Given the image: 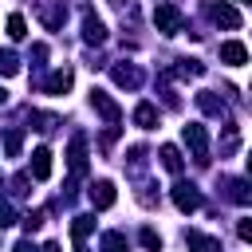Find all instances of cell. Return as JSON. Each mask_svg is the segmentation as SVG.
<instances>
[{"label": "cell", "instance_id": "cell-1", "mask_svg": "<svg viewBox=\"0 0 252 252\" xmlns=\"http://www.w3.org/2000/svg\"><path fill=\"white\" fill-rule=\"evenodd\" d=\"M154 24H158L161 35H177V32L185 28V16H181L173 4H158V8H154Z\"/></svg>", "mask_w": 252, "mask_h": 252}, {"label": "cell", "instance_id": "cell-2", "mask_svg": "<svg viewBox=\"0 0 252 252\" xmlns=\"http://www.w3.org/2000/svg\"><path fill=\"white\" fill-rule=\"evenodd\" d=\"M181 138H185V146L193 150V158L205 165V161H209V134H205V126H201V122H189V126L181 130Z\"/></svg>", "mask_w": 252, "mask_h": 252}, {"label": "cell", "instance_id": "cell-3", "mask_svg": "<svg viewBox=\"0 0 252 252\" xmlns=\"http://www.w3.org/2000/svg\"><path fill=\"white\" fill-rule=\"evenodd\" d=\"M173 205H177L181 213H197V209H201V193H197V185L177 181V185H173Z\"/></svg>", "mask_w": 252, "mask_h": 252}, {"label": "cell", "instance_id": "cell-4", "mask_svg": "<svg viewBox=\"0 0 252 252\" xmlns=\"http://www.w3.org/2000/svg\"><path fill=\"white\" fill-rule=\"evenodd\" d=\"M35 8H39V20H43V28H59V24L67 20V4H63V0H39Z\"/></svg>", "mask_w": 252, "mask_h": 252}, {"label": "cell", "instance_id": "cell-5", "mask_svg": "<svg viewBox=\"0 0 252 252\" xmlns=\"http://www.w3.org/2000/svg\"><path fill=\"white\" fill-rule=\"evenodd\" d=\"M91 106H94V110H98V114H102L106 122H118V118H122L118 102H114V98H110L106 91H91Z\"/></svg>", "mask_w": 252, "mask_h": 252}, {"label": "cell", "instance_id": "cell-6", "mask_svg": "<svg viewBox=\"0 0 252 252\" xmlns=\"http://www.w3.org/2000/svg\"><path fill=\"white\" fill-rule=\"evenodd\" d=\"M83 39L87 43H106V28H102V20L94 16V12H83Z\"/></svg>", "mask_w": 252, "mask_h": 252}, {"label": "cell", "instance_id": "cell-7", "mask_svg": "<svg viewBox=\"0 0 252 252\" xmlns=\"http://www.w3.org/2000/svg\"><path fill=\"white\" fill-rule=\"evenodd\" d=\"M110 79H114L118 87H138V83H142V71H138L134 63H114V67H110Z\"/></svg>", "mask_w": 252, "mask_h": 252}, {"label": "cell", "instance_id": "cell-8", "mask_svg": "<svg viewBox=\"0 0 252 252\" xmlns=\"http://www.w3.org/2000/svg\"><path fill=\"white\" fill-rule=\"evenodd\" d=\"M185 244H189V252H220V240H217V236H205V232H197V228L185 232Z\"/></svg>", "mask_w": 252, "mask_h": 252}, {"label": "cell", "instance_id": "cell-9", "mask_svg": "<svg viewBox=\"0 0 252 252\" xmlns=\"http://www.w3.org/2000/svg\"><path fill=\"white\" fill-rule=\"evenodd\" d=\"M209 16H213L220 28H240V24H244V20H240V12H236L232 4H213V8H209Z\"/></svg>", "mask_w": 252, "mask_h": 252}, {"label": "cell", "instance_id": "cell-10", "mask_svg": "<svg viewBox=\"0 0 252 252\" xmlns=\"http://www.w3.org/2000/svg\"><path fill=\"white\" fill-rule=\"evenodd\" d=\"M32 177H35V181H47V177H51V150L39 146V150L32 154Z\"/></svg>", "mask_w": 252, "mask_h": 252}, {"label": "cell", "instance_id": "cell-11", "mask_svg": "<svg viewBox=\"0 0 252 252\" xmlns=\"http://www.w3.org/2000/svg\"><path fill=\"white\" fill-rule=\"evenodd\" d=\"M91 205L94 209H110L114 205V185L110 181H94L91 185Z\"/></svg>", "mask_w": 252, "mask_h": 252}, {"label": "cell", "instance_id": "cell-12", "mask_svg": "<svg viewBox=\"0 0 252 252\" xmlns=\"http://www.w3.org/2000/svg\"><path fill=\"white\" fill-rule=\"evenodd\" d=\"M220 59L232 63V67H240V63L248 59V47H244L240 39H228V43H220Z\"/></svg>", "mask_w": 252, "mask_h": 252}, {"label": "cell", "instance_id": "cell-13", "mask_svg": "<svg viewBox=\"0 0 252 252\" xmlns=\"http://www.w3.org/2000/svg\"><path fill=\"white\" fill-rule=\"evenodd\" d=\"M67 158H71V173H83V169H87V142H83V138H71Z\"/></svg>", "mask_w": 252, "mask_h": 252}, {"label": "cell", "instance_id": "cell-14", "mask_svg": "<svg viewBox=\"0 0 252 252\" xmlns=\"http://www.w3.org/2000/svg\"><path fill=\"white\" fill-rule=\"evenodd\" d=\"M197 106H201L205 114H213V118H220V114H224V98H217L213 91H201V94H197Z\"/></svg>", "mask_w": 252, "mask_h": 252}, {"label": "cell", "instance_id": "cell-15", "mask_svg": "<svg viewBox=\"0 0 252 252\" xmlns=\"http://www.w3.org/2000/svg\"><path fill=\"white\" fill-rule=\"evenodd\" d=\"M134 122H138L142 130H154V126H158V106H154V102H142V106L134 110Z\"/></svg>", "mask_w": 252, "mask_h": 252}, {"label": "cell", "instance_id": "cell-16", "mask_svg": "<svg viewBox=\"0 0 252 252\" xmlns=\"http://www.w3.org/2000/svg\"><path fill=\"white\" fill-rule=\"evenodd\" d=\"M67 87H71V71H67V67L51 71V79H47V91H51V94H63Z\"/></svg>", "mask_w": 252, "mask_h": 252}, {"label": "cell", "instance_id": "cell-17", "mask_svg": "<svg viewBox=\"0 0 252 252\" xmlns=\"http://www.w3.org/2000/svg\"><path fill=\"white\" fill-rule=\"evenodd\" d=\"M161 165L169 169V173H181V154H177V146H161Z\"/></svg>", "mask_w": 252, "mask_h": 252}, {"label": "cell", "instance_id": "cell-18", "mask_svg": "<svg viewBox=\"0 0 252 252\" xmlns=\"http://www.w3.org/2000/svg\"><path fill=\"white\" fill-rule=\"evenodd\" d=\"M130 244H126V236L122 232H106L102 236V252H126Z\"/></svg>", "mask_w": 252, "mask_h": 252}, {"label": "cell", "instance_id": "cell-19", "mask_svg": "<svg viewBox=\"0 0 252 252\" xmlns=\"http://www.w3.org/2000/svg\"><path fill=\"white\" fill-rule=\"evenodd\" d=\"M8 35H12V39H24V35H28V24H24V16H20V12H12V16H8Z\"/></svg>", "mask_w": 252, "mask_h": 252}, {"label": "cell", "instance_id": "cell-20", "mask_svg": "<svg viewBox=\"0 0 252 252\" xmlns=\"http://www.w3.org/2000/svg\"><path fill=\"white\" fill-rule=\"evenodd\" d=\"M91 228H94V217H87V213H83V217H75V220H71V232H75V240H83V236H87V232H91Z\"/></svg>", "mask_w": 252, "mask_h": 252}, {"label": "cell", "instance_id": "cell-21", "mask_svg": "<svg viewBox=\"0 0 252 252\" xmlns=\"http://www.w3.org/2000/svg\"><path fill=\"white\" fill-rule=\"evenodd\" d=\"M20 146H24V134H20V130H8V134H4V150L16 158V154H20Z\"/></svg>", "mask_w": 252, "mask_h": 252}, {"label": "cell", "instance_id": "cell-22", "mask_svg": "<svg viewBox=\"0 0 252 252\" xmlns=\"http://www.w3.org/2000/svg\"><path fill=\"white\" fill-rule=\"evenodd\" d=\"M228 197H232L236 205H248V185H244V181H228Z\"/></svg>", "mask_w": 252, "mask_h": 252}, {"label": "cell", "instance_id": "cell-23", "mask_svg": "<svg viewBox=\"0 0 252 252\" xmlns=\"http://www.w3.org/2000/svg\"><path fill=\"white\" fill-rule=\"evenodd\" d=\"M20 71V59L12 51H0V75H16Z\"/></svg>", "mask_w": 252, "mask_h": 252}, {"label": "cell", "instance_id": "cell-24", "mask_svg": "<svg viewBox=\"0 0 252 252\" xmlns=\"http://www.w3.org/2000/svg\"><path fill=\"white\" fill-rule=\"evenodd\" d=\"M142 244H146L150 252H161V236H158L154 228H142Z\"/></svg>", "mask_w": 252, "mask_h": 252}, {"label": "cell", "instance_id": "cell-25", "mask_svg": "<svg viewBox=\"0 0 252 252\" xmlns=\"http://www.w3.org/2000/svg\"><path fill=\"white\" fill-rule=\"evenodd\" d=\"M43 217H47L43 209H35V213H28V217H24V228H28V232H35V228L43 224Z\"/></svg>", "mask_w": 252, "mask_h": 252}, {"label": "cell", "instance_id": "cell-26", "mask_svg": "<svg viewBox=\"0 0 252 252\" xmlns=\"http://www.w3.org/2000/svg\"><path fill=\"white\" fill-rule=\"evenodd\" d=\"M12 220H16V209H12L8 201H0V228H8Z\"/></svg>", "mask_w": 252, "mask_h": 252}, {"label": "cell", "instance_id": "cell-27", "mask_svg": "<svg viewBox=\"0 0 252 252\" xmlns=\"http://www.w3.org/2000/svg\"><path fill=\"white\" fill-rule=\"evenodd\" d=\"M236 232H240V240H252V220H248V217H244V220H240V224H236Z\"/></svg>", "mask_w": 252, "mask_h": 252}, {"label": "cell", "instance_id": "cell-28", "mask_svg": "<svg viewBox=\"0 0 252 252\" xmlns=\"http://www.w3.org/2000/svg\"><path fill=\"white\" fill-rule=\"evenodd\" d=\"M12 252H35V248H32V240H20V244H16Z\"/></svg>", "mask_w": 252, "mask_h": 252}, {"label": "cell", "instance_id": "cell-29", "mask_svg": "<svg viewBox=\"0 0 252 252\" xmlns=\"http://www.w3.org/2000/svg\"><path fill=\"white\" fill-rule=\"evenodd\" d=\"M43 252H59V244H47V248H43Z\"/></svg>", "mask_w": 252, "mask_h": 252}, {"label": "cell", "instance_id": "cell-30", "mask_svg": "<svg viewBox=\"0 0 252 252\" xmlns=\"http://www.w3.org/2000/svg\"><path fill=\"white\" fill-rule=\"evenodd\" d=\"M4 98H8V91H4V87H0V102H4Z\"/></svg>", "mask_w": 252, "mask_h": 252}, {"label": "cell", "instance_id": "cell-31", "mask_svg": "<svg viewBox=\"0 0 252 252\" xmlns=\"http://www.w3.org/2000/svg\"><path fill=\"white\" fill-rule=\"evenodd\" d=\"M79 252H87V248H83V244H79Z\"/></svg>", "mask_w": 252, "mask_h": 252}, {"label": "cell", "instance_id": "cell-32", "mask_svg": "<svg viewBox=\"0 0 252 252\" xmlns=\"http://www.w3.org/2000/svg\"><path fill=\"white\" fill-rule=\"evenodd\" d=\"M236 4H248V0H236Z\"/></svg>", "mask_w": 252, "mask_h": 252}]
</instances>
